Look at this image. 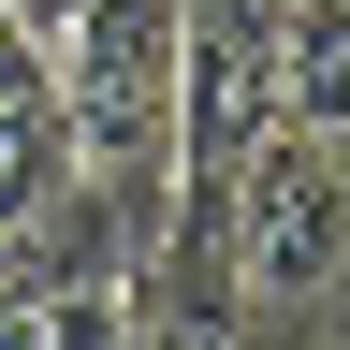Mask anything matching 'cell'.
<instances>
[{
    "label": "cell",
    "instance_id": "3957f363",
    "mask_svg": "<svg viewBox=\"0 0 350 350\" xmlns=\"http://www.w3.org/2000/svg\"><path fill=\"white\" fill-rule=\"evenodd\" d=\"M73 190V117H59V73H44V44L0 15V234L44 219Z\"/></svg>",
    "mask_w": 350,
    "mask_h": 350
},
{
    "label": "cell",
    "instance_id": "7a4b0ae2",
    "mask_svg": "<svg viewBox=\"0 0 350 350\" xmlns=\"http://www.w3.org/2000/svg\"><path fill=\"white\" fill-rule=\"evenodd\" d=\"M234 306H248V336L278 350L306 306H321L336 278H350V146L336 131H262V146L234 161Z\"/></svg>",
    "mask_w": 350,
    "mask_h": 350
},
{
    "label": "cell",
    "instance_id": "6da1fadb",
    "mask_svg": "<svg viewBox=\"0 0 350 350\" xmlns=\"http://www.w3.org/2000/svg\"><path fill=\"white\" fill-rule=\"evenodd\" d=\"M44 73H59V117H73V190H103L117 234L146 248L161 190H175V0H73Z\"/></svg>",
    "mask_w": 350,
    "mask_h": 350
},
{
    "label": "cell",
    "instance_id": "5b68a950",
    "mask_svg": "<svg viewBox=\"0 0 350 350\" xmlns=\"http://www.w3.org/2000/svg\"><path fill=\"white\" fill-rule=\"evenodd\" d=\"M0 15H15L29 44H59V29H73V0H0Z\"/></svg>",
    "mask_w": 350,
    "mask_h": 350
},
{
    "label": "cell",
    "instance_id": "277c9868",
    "mask_svg": "<svg viewBox=\"0 0 350 350\" xmlns=\"http://www.w3.org/2000/svg\"><path fill=\"white\" fill-rule=\"evenodd\" d=\"M278 117L350 146V0H278Z\"/></svg>",
    "mask_w": 350,
    "mask_h": 350
}]
</instances>
